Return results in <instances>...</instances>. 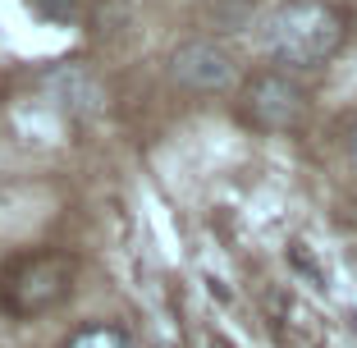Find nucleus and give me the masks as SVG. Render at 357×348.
Masks as SVG:
<instances>
[{"mask_svg":"<svg viewBox=\"0 0 357 348\" xmlns=\"http://www.w3.org/2000/svg\"><path fill=\"white\" fill-rule=\"evenodd\" d=\"M344 32V14L326 0H284L261 23V51L284 74H307L335 60Z\"/></svg>","mask_w":357,"mask_h":348,"instance_id":"1","label":"nucleus"},{"mask_svg":"<svg viewBox=\"0 0 357 348\" xmlns=\"http://www.w3.org/2000/svg\"><path fill=\"white\" fill-rule=\"evenodd\" d=\"M303 115H307V92L298 87L294 74L266 69V74L248 78V87H243V119L248 124L266 128V133H284Z\"/></svg>","mask_w":357,"mask_h":348,"instance_id":"2","label":"nucleus"},{"mask_svg":"<svg viewBox=\"0 0 357 348\" xmlns=\"http://www.w3.org/2000/svg\"><path fill=\"white\" fill-rule=\"evenodd\" d=\"M169 78L188 92H229L234 78H238V60H234L229 46L211 42V37H192V42L174 46Z\"/></svg>","mask_w":357,"mask_h":348,"instance_id":"3","label":"nucleus"},{"mask_svg":"<svg viewBox=\"0 0 357 348\" xmlns=\"http://www.w3.org/2000/svg\"><path fill=\"white\" fill-rule=\"evenodd\" d=\"M42 96L69 119H96L105 110V87L87 64H55L42 78Z\"/></svg>","mask_w":357,"mask_h":348,"instance_id":"4","label":"nucleus"},{"mask_svg":"<svg viewBox=\"0 0 357 348\" xmlns=\"http://www.w3.org/2000/svg\"><path fill=\"white\" fill-rule=\"evenodd\" d=\"M19 280H10V303L14 312H42V307L60 303V298L51 294V289H69V271H64L60 262H51V257H37V262H23L19 266Z\"/></svg>","mask_w":357,"mask_h":348,"instance_id":"5","label":"nucleus"},{"mask_svg":"<svg viewBox=\"0 0 357 348\" xmlns=\"http://www.w3.org/2000/svg\"><path fill=\"white\" fill-rule=\"evenodd\" d=\"M64 348H133V344H128V335L119 326H83L69 335Z\"/></svg>","mask_w":357,"mask_h":348,"instance_id":"6","label":"nucleus"},{"mask_svg":"<svg viewBox=\"0 0 357 348\" xmlns=\"http://www.w3.org/2000/svg\"><path fill=\"white\" fill-rule=\"evenodd\" d=\"M28 5L51 23H74L78 19V0H28Z\"/></svg>","mask_w":357,"mask_h":348,"instance_id":"7","label":"nucleus"},{"mask_svg":"<svg viewBox=\"0 0 357 348\" xmlns=\"http://www.w3.org/2000/svg\"><path fill=\"white\" fill-rule=\"evenodd\" d=\"M348 151H353V165H357V128H353V137H348Z\"/></svg>","mask_w":357,"mask_h":348,"instance_id":"8","label":"nucleus"}]
</instances>
